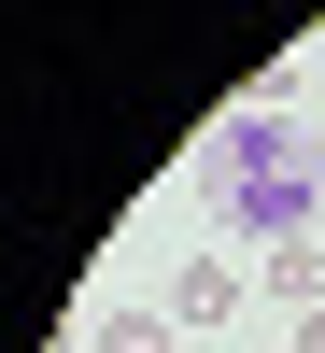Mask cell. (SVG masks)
<instances>
[{"label": "cell", "mask_w": 325, "mask_h": 353, "mask_svg": "<svg viewBox=\"0 0 325 353\" xmlns=\"http://www.w3.org/2000/svg\"><path fill=\"white\" fill-rule=\"evenodd\" d=\"M198 184L241 212V241L269 254V241H311V198H325V141L297 128L283 99H255V113H226L213 141H198Z\"/></svg>", "instance_id": "6da1fadb"}, {"label": "cell", "mask_w": 325, "mask_h": 353, "mask_svg": "<svg viewBox=\"0 0 325 353\" xmlns=\"http://www.w3.org/2000/svg\"><path fill=\"white\" fill-rule=\"evenodd\" d=\"M170 325H241V254H198L170 283Z\"/></svg>", "instance_id": "7a4b0ae2"}, {"label": "cell", "mask_w": 325, "mask_h": 353, "mask_svg": "<svg viewBox=\"0 0 325 353\" xmlns=\"http://www.w3.org/2000/svg\"><path fill=\"white\" fill-rule=\"evenodd\" d=\"M283 353H325V311H297V339H283Z\"/></svg>", "instance_id": "3957f363"}]
</instances>
